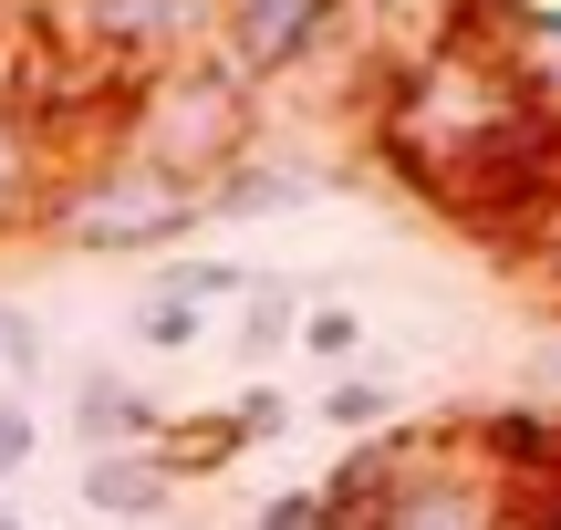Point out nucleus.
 Instances as JSON below:
<instances>
[{"label": "nucleus", "mask_w": 561, "mask_h": 530, "mask_svg": "<svg viewBox=\"0 0 561 530\" xmlns=\"http://www.w3.org/2000/svg\"><path fill=\"white\" fill-rule=\"evenodd\" d=\"M187 229H208V187H187V177H167V166H146V157L115 146V157H94V166H62V187H53L32 240L83 250V261H157Z\"/></svg>", "instance_id": "nucleus-1"}, {"label": "nucleus", "mask_w": 561, "mask_h": 530, "mask_svg": "<svg viewBox=\"0 0 561 530\" xmlns=\"http://www.w3.org/2000/svg\"><path fill=\"white\" fill-rule=\"evenodd\" d=\"M261 146V94L250 83H229L219 62H167L157 83H136V104H125V157L167 166V177L187 187H219L229 166Z\"/></svg>", "instance_id": "nucleus-2"}, {"label": "nucleus", "mask_w": 561, "mask_h": 530, "mask_svg": "<svg viewBox=\"0 0 561 530\" xmlns=\"http://www.w3.org/2000/svg\"><path fill=\"white\" fill-rule=\"evenodd\" d=\"M364 530H520V489L500 469H479L458 427H416L396 489L364 510Z\"/></svg>", "instance_id": "nucleus-3"}, {"label": "nucleus", "mask_w": 561, "mask_h": 530, "mask_svg": "<svg viewBox=\"0 0 561 530\" xmlns=\"http://www.w3.org/2000/svg\"><path fill=\"white\" fill-rule=\"evenodd\" d=\"M343 42H375V21L364 11H322V0H229V11H208V62H219L229 83H250V94L312 73Z\"/></svg>", "instance_id": "nucleus-4"}, {"label": "nucleus", "mask_w": 561, "mask_h": 530, "mask_svg": "<svg viewBox=\"0 0 561 530\" xmlns=\"http://www.w3.org/2000/svg\"><path fill=\"white\" fill-rule=\"evenodd\" d=\"M53 187H62V157H53V136H42V115L21 94H0V240L42 229Z\"/></svg>", "instance_id": "nucleus-5"}, {"label": "nucleus", "mask_w": 561, "mask_h": 530, "mask_svg": "<svg viewBox=\"0 0 561 530\" xmlns=\"http://www.w3.org/2000/svg\"><path fill=\"white\" fill-rule=\"evenodd\" d=\"M83 510L94 520H167L178 510V458L167 448H115V458H83Z\"/></svg>", "instance_id": "nucleus-6"}, {"label": "nucleus", "mask_w": 561, "mask_h": 530, "mask_svg": "<svg viewBox=\"0 0 561 530\" xmlns=\"http://www.w3.org/2000/svg\"><path fill=\"white\" fill-rule=\"evenodd\" d=\"M167 427H178V416H167L146 385H125V375H83V395H73V437H83V458L167 448Z\"/></svg>", "instance_id": "nucleus-7"}, {"label": "nucleus", "mask_w": 561, "mask_h": 530, "mask_svg": "<svg viewBox=\"0 0 561 530\" xmlns=\"http://www.w3.org/2000/svg\"><path fill=\"white\" fill-rule=\"evenodd\" d=\"M322 166H301V157H280V146H250L240 166H229L219 187H208V219H271V208H312L322 198Z\"/></svg>", "instance_id": "nucleus-8"}, {"label": "nucleus", "mask_w": 561, "mask_h": 530, "mask_svg": "<svg viewBox=\"0 0 561 530\" xmlns=\"http://www.w3.org/2000/svg\"><path fill=\"white\" fill-rule=\"evenodd\" d=\"M312 416L343 427V437H385L396 427V385H385V375H333V385L312 395Z\"/></svg>", "instance_id": "nucleus-9"}, {"label": "nucleus", "mask_w": 561, "mask_h": 530, "mask_svg": "<svg viewBox=\"0 0 561 530\" xmlns=\"http://www.w3.org/2000/svg\"><path fill=\"white\" fill-rule=\"evenodd\" d=\"M240 302H250V323H240V365H271V354L301 333V291H291V281H250Z\"/></svg>", "instance_id": "nucleus-10"}, {"label": "nucleus", "mask_w": 561, "mask_h": 530, "mask_svg": "<svg viewBox=\"0 0 561 530\" xmlns=\"http://www.w3.org/2000/svg\"><path fill=\"white\" fill-rule=\"evenodd\" d=\"M136 344L146 354H198L208 344V312L178 302V291H146V302H136Z\"/></svg>", "instance_id": "nucleus-11"}, {"label": "nucleus", "mask_w": 561, "mask_h": 530, "mask_svg": "<svg viewBox=\"0 0 561 530\" xmlns=\"http://www.w3.org/2000/svg\"><path fill=\"white\" fill-rule=\"evenodd\" d=\"M229 437H240V448H271V437H291V395H280L271 375H250V385L229 395Z\"/></svg>", "instance_id": "nucleus-12"}, {"label": "nucleus", "mask_w": 561, "mask_h": 530, "mask_svg": "<svg viewBox=\"0 0 561 530\" xmlns=\"http://www.w3.org/2000/svg\"><path fill=\"white\" fill-rule=\"evenodd\" d=\"M157 291H178V302H198V312H208V302H240L250 270H240V261H167V281H157Z\"/></svg>", "instance_id": "nucleus-13"}, {"label": "nucleus", "mask_w": 561, "mask_h": 530, "mask_svg": "<svg viewBox=\"0 0 561 530\" xmlns=\"http://www.w3.org/2000/svg\"><path fill=\"white\" fill-rule=\"evenodd\" d=\"M291 344H301V354H322V365H354L364 323H354L343 302H312V312H301V333H291Z\"/></svg>", "instance_id": "nucleus-14"}, {"label": "nucleus", "mask_w": 561, "mask_h": 530, "mask_svg": "<svg viewBox=\"0 0 561 530\" xmlns=\"http://www.w3.org/2000/svg\"><path fill=\"white\" fill-rule=\"evenodd\" d=\"M32 448H42V416H32V395H0V489H11V479L32 469Z\"/></svg>", "instance_id": "nucleus-15"}, {"label": "nucleus", "mask_w": 561, "mask_h": 530, "mask_svg": "<svg viewBox=\"0 0 561 530\" xmlns=\"http://www.w3.org/2000/svg\"><path fill=\"white\" fill-rule=\"evenodd\" d=\"M32 375H42V323L0 302V385H32Z\"/></svg>", "instance_id": "nucleus-16"}, {"label": "nucleus", "mask_w": 561, "mask_h": 530, "mask_svg": "<svg viewBox=\"0 0 561 530\" xmlns=\"http://www.w3.org/2000/svg\"><path fill=\"white\" fill-rule=\"evenodd\" d=\"M261 530H333V520H322V489H280V499H261Z\"/></svg>", "instance_id": "nucleus-17"}, {"label": "nucleus", "mask_w": 561, "mask_h": 530, "mask_svg": "<svg viewBox=\"0 0 561 530\" xmlns=\"http://www.w3.org/2000/svg\"><path fill=\"white\" fill-rule=\"evenodd\" d=\"M520 530H561V499H520Z\"/></svg>", "instance_id": "nucleus-18"}, {"label": "nucleus", "mask_w": 561, "mask_h": 530, "mask_svg": "<svg viewBox=\"0 0 561 530\" xmlns=\"http://www.w3.org/2000/svg\"><path fill=\"white\" fill-rule=\"evenodd\" d=\"M0 530H32V520H21V510H11V499H0Z\"/></svg>", "instance_id": "nucleus-19"}]
</instances>
